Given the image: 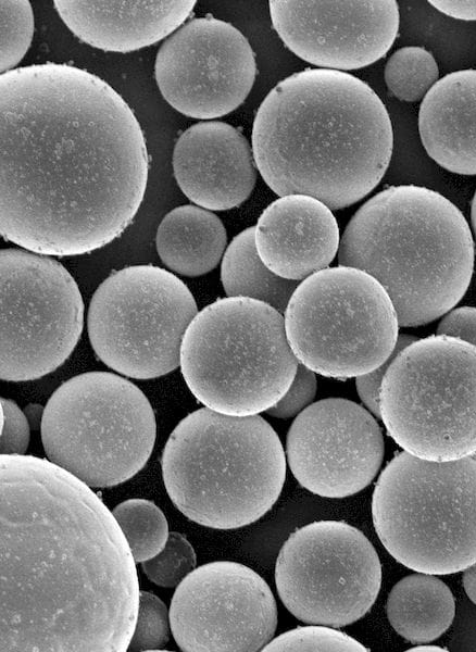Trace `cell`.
<instances>
[{"mask_svg":"<svg viewBox=\"0 0 476 652\" xmlns=\"http://www.w3.org/2000/svg\"><path fill=\"white\" fill-rule=\"evenodd\" d=\"M0 233L25 250L73 256L131 223L148 153L129 105L103 79L58 63L0 76Z\"/></svg>","mask_w":476,"mask_h":652,"instance_id":"obj_1","label":"cell"},{"mask_svg":"<svg viewBox=\"0 0 476 652\" xmlns=\"http://www.w3.org/2000/svg\"><path fill=\"white\" fill-rule=\"evenodd\" d=\"M0 651H127L136 562L91 487L49 460L0 455Z\"/></svg>","mask_w":476,"mask_h":652,"instance_id":"obj_2","label":"cell"},{"mask_svg":"<svg viewBox=\"0 0 476 652\" xmlns=\"http://www.w3.org/2000/svg\"><path fill=\"white\" fill-rule=\"evenodd\" d=\"M392 125L377 93L341 71L308 68L279 82L252 128L256 168L278 196L304 195L330 210L350 206L381 180Z\"/></svg>","mask_w":476,"mask_h":652,"instance_id":"obj_3","label":"cell"},{"mask_svg":"<svg viewBox=\"0 0 476 652\" xmlns=\"http://www.w3.org/2000/svg\"><path fill=\"white\" fill-rule=\"evenodd\" d=\"M338 262L366 272L384 287L400 326H421L465 294L474 269L473 235L463 213L441 193L391 186L351 217Z\"/></svg>","mask_w":476,"mask_h":652,"instance_id":"obj_4","label":"cell"},{"mask_svg":"<svg viewBox=\"0 0 476 652\" xmlns=\"http://www.w3.org/2000/svg\"><path fill=\"white\" fill-rule=\"evenodd\" d=\"M161 466L173 504L190 521L215 529L260 519L278 500L286 478L283 444L264 418L209 408L177 424Z\"/></svg>","mask_w":476,"mask_h":652,"instance_id":"obj_5","label":"cell"},{"mask_svg":"<svg viewBox=\"0 0 476 652\" xmlns=\"http://www.w3.org/2000/svg\"><path fill=\"white\" fill-rule=\"evenodd\" d=\"M284 314L243 297L218 299L189 324L180 371L192 394L226 415H258L287 392L297 373Z\"/></svg>","mask_w":476,"mask_h":652,"instance_id":"obj_6","label":"cell"},{"mask_svg":"<svg viewBox=\"0 0 476 652\" xmlns=\"http://www.w3.org/2000/svg\"><path fill=\"white\" fill-rule=\"evenodd\" d=\"M376 534L400 564L449 575L476 562V453L435 462L398 453L372 497Z\"/></svg>","mask_w":476,"mask_h":652,"instance_id":"obj_7","label":"cell"},{"mask_svg":"<svg viewBox=\"0 0 476 652\" xmlns=\"http://www.w3.org/2000/svg\"><path fill=\"white\" fill-rule=\"evenodd\" d=\"M41 441L48 460L91 488L135 476L152 452L156 423L146 394L110 372H87L49 398Z\"/></svg>","mask_w":476,"mask_h":652,"instance_id":"obj_8","label":"cell"},{"mask_svg":"<svg viewBox=\"0 0 476 652\" xmlns=\"http://www.w3.org/2000/svg\"><path fill=\"white\" fill-rule=\"evenodd\" d=\"M380 419L405 452L448 462L476 453V347L444 335L417 339L390 363Z\"/></svg>","mask_w":476,"mask_h":652,"instance_id":"obj_9","label":"cell"},{"mask_svg":"<svg viewBox=\"0 0 476 652\" xmlns=\"http://www.w3.org/2000/svg\"><path fill=\"white\" fill-rule=\"evenodd\" d=\"M298 362L333 378L367 374L394 353L399 321L384 287L351 266L327 267L303 279L284 312Z\"/></svg>","mask_w":476,"mask_h":652,"instance_id":"obj_10","label":"cell"},{"mask_svg":"<svg viewBox=\"0 0 476 652\" xmlns=\"http://www.w3.org/2000/svg\"><path fill=\"white\" fill-rule=\"evenodd\" d=\"M197 313L192 293L177 276L154 265L127 266L93 292L88 336L111 369L156 378L179 366L183 338Z\"/></svg>","mask_w":476,"mask_h":652,"instance_id":"obj_11","label":"cell"},{"mask_svg":"<svg viewBox=\"0 0 476 652\" xmlns=\"http://www.w3.org/2000/svg\"><path fill=\"white\" fill-rule=\"evenodd\" d=\"M0 377L41 378L60 367L84 328V302L70 272L47 255L2 249Z\"/></svg>","mask_w":476,"mask_h":652,"instance_id":"obj_12","label":"cell"},{"mask_svg":"<svg viewBox=\"0 0 476 652\" xmlns=\"http://www.w3.org/2000/svg\"><path fill=\"white\" fill-rule=\"evenodd\" d=\"M285 607L306 624L345 627L375 603L381 565L367 537L339 521H317L289 535L275 564Z\"/></svg>","mask_w":476,"mask_h":652,"instance_id":"obj_13","label":"cell"},{"mask_svg":"<svg viewBox=\"0 0 476 652\" xmlns=\"http://www.w3.org/2000/svg\"><path fill=\"white\" fill-rule=\"evenodd\" d=\"M171 631L186 652H254L273 639L277 606L271 588L250 567L215 561L195 568L176 587Z\"/></svg>","mask_w":476,"mask_h":652,"instance_id":"obj_14","label":"cell"},{"mask_svg":"<svg viewBox=\"0 0 476 652\" xmlns=\"http://www.w3.org/2000/svg\"><path fill=\"white\" fill-rule=\"evenodd\" d=\"M154 73L162 96L174 109L209 120L230 113L245 101L256 64L249 41L235 26L200 17L162 43Z\"/></svg>","mask_w":476,"mask_h":652,"instance_id":"obj_15","label":"cell"},{"mask_svg":"<svg viewBox=\"0 0 476 652\" xmlns=\"http://www.w3.org/2000/svg\"><path fill=\"white\" fill-rule=\"evenodd\" d=\"M286 454L303 488L341 499L363 490L375 478L384 457V438L364 408L329 398L297 415L287 435Z\"/></svg>","mask_w":476,"mask_h":652,"instance_id":"obj_16","label":"cell"},{"mask_svg":"<svg viewBox=\"0 0 476 652\" xmlns=\"http://www.w3.org/2000/svg\"><path fill=\"white\" fill-rule=\"evenodd\" d=\"M273 26L302 60L327 70H356L384 57L399 30L393 0H272Z\"/></svg>","mask_w":476,"mask_h":652,"instance_id":"obj_17","label":"cell"},{"mask_svg":"<svg viewBox=\"0 0 476 652\" xmlns=\"http://www.w3.org/2000/svg\"><path fill=\"white\" fill-rule=\"evenodd\" d=\"M173 171L185 196L206 210L241 204L256 180V165L247 138L218 121L200 122L176 141Z\"/></svg>","mask_w":476,"mask_h":652,"instance_id":"obj_18","label":"cell"},{"mask_svg":"<svg viewBox=\"0 0 476 652\" xmlns=\"http://www.w3.org/2000/svg\"><path fill=\"white\" fill-rule=\"evenodd\" d=\"M339 227L330 209L304 195L272 202L255 226V246L276 275L303 280L327 268L339 250Z\"/></svg>","mask_w":476,"mask_h":652,"instance_id":"obj_19","label":"cell"},{"mask_svg":"<svg viewBox=\"0 0 476 652\" xmlns=\"http://www.w3.org/2000/svg\"><path fill=\"white\" fill-rule=\"evenodd\" d=\"M68 29L84 42L105 51L129 52L165 38L189 16L196 1L55 0Z\"/></svg>","mask_w":476,"mask_h":652,"instance_id":"obj_20","label":"cell"},{"mask_svg":"<svg viewBox=\"0 0 476 652\" xmlns=\"http://www.w3.org/2000/svg\"><path fill=\"white\" fill-rule=\"evenodd\" d=\"M418 130L438 165L476 175V70L449 73L431 87L419 106Z\"/></svg>","mask_w":476,"mask_h":652,"instance_id":"obj_21","label":"cell"},{"mask_svg":"<svg viewBox=\"0 0 476 652\" xmlns=\"http://www.w3.org/2000/svg\"><path fill=\"white\" fill-rule=\"evenodd\" d=\"M227 236L221 220L206 209L181 205L159 225L155 246L172 272L196 277L214 269L226 251Z\"/></svg>","mask_w":476,"mask_h":652,"instance_id":"obj_22","label":"cell"},{"mask_svg":"<svg viewBox=\"0 0 476 652\" xmlns=\"http://www.w3.org/2000/svg\"><path fill=\"white\" fill-rule=\"evenodd\" d=\"M386 613L390 625L402 638L423 644L448 630L454 618L455 602L441 579L416 572L392 587Z\"/></svg>","mask_w":476,"mask_h":652,"instance_id":"obj_23","label":"cell"},{"mask_svg":"<svg viewBox=\"0 0 476 652\" xmlns=\"http://www.w3.org/2000/svg\"><path fill=\"white\" fill-rule=\"evenodd\" d=\"M221 280L227 297L255 299L281 314L299 285L276 275L263 263L255 246V226L239 233L226 248Z\"/></svg>","mask_w":476,"mask_h":652,"instance_id":"obj_24","label":"cell"},{"mask_svg":"<svg viewBox=\"0 0 476 652\" xmlns=\"http://www.w3.org/2000/svg\"><path fill=\"white\" fill-rule=\"evenodd\" d=\"M136 563L156 555L168 538V524L162 511L146 499H129L112 511Z\"/></svg>","mask_w":476,"mask_h":652,"instance_id":"obj_25","label":"cell"},{"mask_svg":"<svg viewBox=\"0 0 476 652\" xmlns=\"http://www.w3.org/2000/svg\"><path fill=\"white\" fill-rule=\"evenodd\" d=\"M439 68L433 54L422 47H403L391 54L385 66L390 92L402 101H419L438 82Z\"/></svg>","mask_w":476,"mask_h":652,"instance_id":"obj_26","label":"cell"},{"mask_svg":"<svg viewBox=\"0 0 476 652\" xmlns=\"http://www.w3.org/2000/svg\"><path fill=\"white\" fill-rule=\"evenodd\" d=\"M34 34V14L27 0L0 1V71L14 70L27 52Z\"/></svg>","mask_w":476,"mask_h":652,"instance_id":"obj_27","label":"cell"},{"mask_svg":"<svg viewBox=\"0 0 476 652\" xmlns=\"http://www.w3.org/2000/svg\"><path fill=\"white\" fill-rule=\"evenodd\" d=\"M197 564L196 552L190 542L179 532H170L164 548L153 557L143 561L141 567L153 584L177 587Z\"/></svg>","mask_w":476,"mask_h":652,"instance_id":"obj_28","label":"cell"},{"mask_svg":"<svg viewBox=\"0 0 476 652\" xmlns=\"http://www.w3.org/2000/svg\"><path fill=\"white\" fill-rule=\"evenodd\" d=\"M262 651H368L362 643L330 626L310 624L272 639Z\"/></svg>","mask_w":476,"mask_h":652,"instance_id":"obj_29","label":"cell"},{"mask_svg":"<svg viewBox=\"0 0 476 652\" xmlns=\"http://www.w3.org/2000/svg\"><path fill=\"white\" fill-rule=\"evenodd\" d=\"M170 630L166 605L156 595L140 591L136 625L127 651L162 650L168 642Z\"/></svg>","mask_w":476,"mask_h":652,"instance_id":"obj_30","label":"cell"},{"mask_svg":"<svg viewBox=\"0 0 476 652\" xmlns=\"http://www.w3.org/2000/svg\"><path fill=\"white\" fill-rule=\"evenodd\" d=\"M30 437V425L18 405L1 398L0 455L25 454Z\"/></svg>","mask_w":476,"mask_h":652,"instance_id":"obj_31","label":"cell"},{"mask_svg":"<svg viewBox=\"0 0 476 652\" xmlns=\"http://www.w3.org/2000/svg\"><path fill=\"white\" fill-rule=\"evenodd\" d=\"M315 373L298 365L296 376L284 397L267 413L277 418L292 417L310 405L316 393Z\"/></svg>","mask_w":476,"mask_h":652,"instance_id":"obj_32","label":"cell"},{"mask_svg":"<svg viewBox=\"0 0 476 652\" xmlns=\"http://www.w3.org/2000/svg\"><path fill=\"white\" fill-rule=\"evenodd\" d=\"M417 340L411 335H400L398 338L394 353L387 362L375 368L374 371L356 377L355 385L360 399L369 412L377 418H380L378 396L383 378L392 362V360L409 344Z\"/></svg>","mask_w":476,"mask_h":652,"instance_id":"obj_33","label":"cell"},{"mask_svg":"<svg viewBox=\"0 0 476 652\" xmlns=\"http://www.w3.org/2000/svg\"><path fill=\"white\" fill-rule=\"evenodd\" d=\"M436 335L458 338L476 347V308L462 306L447 312Z\"/></svg>","mask_w":476,"mask_h":652,"instance_id":"obj_34","label":"cell"},{"mask_svg":"<svg viewBox=\"0 0 476 652\" xmlns=\"http://www.w3.org/2000/svg\"><path fill=\"white\" fill-rule=\"evenodd\" d=\"M441 13L462 21H476V1H429Z\"/></svg>","mask_w":476,"mask_h":652,"instance_id":"obj_35","label":"cell"},{"mask_svg":"<svg viewBox=\"0 0 476 652\" xmlns=\"http://www.w3.org/2000/svg\"><path fill=\"white\" fill-rule=\"evenodd\" d=\"M462 578L467 597L476 604V562L464 569Z\"/></svg>","mask_w":476,"mask_h":652,"instance_id":"obj_36","label":"cell"},{"mask_svg":"<svg viewBox=\"0 0 476 652\" xmlns=\"http://www.w3.org/2000/svg\"><path fill=\"white\" fill-rule=\"evenodd\" d=\"M27 421L34 429L41 427L45 408L38 403H29L23 410Z\"/></svg>","mask_w":476,"mask_h":652,"instance_id":"obj_37","label":"cell"},{"mask_svg":"<svg viewBox=\"0 0 476 652\" xmlns=\"http://www.w3.org/2000/svg\"><path fill=\"white\" fill-rule=\"evenodd\" d=\"M408 651H414V652H443L447 651V649L438 647V645H430V644H418L415 645L414 648L409 649Z\"/></svg>","mask_w":476,"mask_h":652,"instance_id":"obj_38","label":"cell"},{"mask_svg":"<svg viewBox=\"0 0 476 652\" xmlns=\"http://www.w3.org/2000/svg\"><path fill=\"white\" fill-rule=\"evenodd\" d=\"M471 222H472L474 235L476 237V191L474 193V197L472 200V205H471Z\"/></svg>","mask_w":476,"mask_h":652,"instance_id":"obj_39","label":"cell"}]
</instances>
